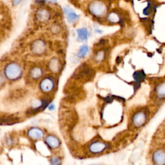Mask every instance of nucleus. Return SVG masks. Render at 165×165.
Returning <instances> with one entry per match:
<instances>
[{
    "mask_svg": "<svg viewBox=\"0 0 165 165\" xmlns=\"http://www.w3.org/2000/svg\"><path fill=\"white\" fill-rule=\"evenodd\" d=\"M22 0H12V4L14 6H17L21 3Z\"/></svg>",
    "mask_w": 165,
    "mask_h": 165,
    "instance_id": "nucleus-25",
    "label": "nucleus"
},
{
    "mask_svg": "<svg viewBox=\"0 0 165 165\" xmlns=\"http://www.w3.org/2000/svg\"><path fill=\"white\" fill-rule=\"evenodd\" d=\"M64 12L66 16L67 20H68L70 23H73L78 20L79 16L70 8H69V7H65Z\"/></svg>",
    "mask_w": 165,
    "mask_h": 165,
    "instance_id": "nucleus-11",
    "label": "nucleus"
},
{
    "mask_svg": "<svg viewBox=\"0 0 165 165\" xmlns=\"http://www.w3.org/2000/svg\"><path fill=\"white\" fill-rule=\"evenodd\" d=\"M36 16L37 19L40 22H46L50 18V12L46 9H40L37 11Z\"/></svg>",
    "mask_w": 165,
    "mask_h": 165,
    "instance_id": "nucleus-9",
    "label": "nucleus"
},
{
    "mask_svg": "<svg viewBox=\"0 0 165 165\" xmlns=\"http://www.w3.org/2000/svg\"><path fill=\"white\" fill-rule=\"evenodd\" d=\"M108 148V145L106 142L101 141H95L90 145L89 151L94 154H100L104 152Z\"/></svg>",
    "mask_w": 165,
    "mask_h": 165,
    "instance_id": "nucleus-5",
    "label": "nucleus"
},
{
    "mask_svg": "<svg viewBox=\"0 0 165 165\" xmlns=\"http://www.w3.org/2000/svg\"><path fill=\"white\" fill-rule=\"evenodd\" d=\"M50 31L53 34H57L60 32V27L57 24H54L50 27Z\"/></svg>",
    "mask_w": 165,
    "mask_h": 165,
    "instance_id": "nucleus-22",
    "label": "nucleus"
},
{
    "mask_svg": "<svg viewBox=\"0 0 165 165\" xmlns=\"http://www.w3.org/2000/svg\"><path fill=\"white\" fill-rule=\"evenodd\" d=\"M105 52L104 50H99L97 51L95 54L94 58L96 62H101L105 58Z\"/></svg>",
    "mask_w": 165,
    "mask_h": 165,
    "instance_id": "nucleus-20",
    "label": "nucleus"
},
{
    "mask_svg": "<svg viewBox=\"0 0 165 165\" xmlns=\"http://www.w3.org/2000/svg\"><path fill=\"white\" fill-rule=\"evenodd\" d=\"M147 121V115L144 111H139L135 114L132 119V123L134 127L140 128L143 126Z\"/></svg>",
    "mask_w": 165,
    "mask_h": 165,
    "instance_id": "nucleus-4",
    "label": "nucleus"
},
{
    "mask_svg": "<svg viewBox=\"0 0 165 165\" xmlns=\"http://www.w3.org/2000/svg\"><path fill=\"white\" fill-rule=\"evenodd\" d=\"M18 118L14 117L9 116L3 119H0V124L1 125H12L13 123H16L18 121Z\"/></svg>",
    "mask_w": 165,
    "mask_h": 165,
    "instance_id": "nucleus-18",
    "label": "nucleus"
},
{
    "mask_svg": "<svg viewBox=\"0 0 165 165\" xmlns=\"http://www.w3.org/2000/svg\"><path fill=\"white\" fill-rule=\"evenodd\" d=\"M22 69L17 63H10L5 69V75L10 80H16L22 75Z\"/></svg>",
    "mask_w": 165,
    "mask_h": 165,
    "instance_id": "nucleus-1",
    "label": "nucleus"
},
{
    "mask_svg": "<svg viewBox=\"0 0 165 165\" xmlns=\"http://www.w3.org/2000/svg\"><path fill=\"white\" fill-rule=\"evenodd\" d=\"M78 38L82 41H85L88 39V32L86 28H82L77 30Z\"/></svg>",
    "mask_w": 165,
    "mask_h": 165,
    "instance_id": "nucleus-17",
    "label": "nucleus"
},
{
    "mask_svg": "<svg viewBox=\"0 0 165 165\" xmlns=\"http://www.w3.org/2000/svg\"><path fill=\"white\" fill-rule=\"evenodd\" d=\"M54 80L50 77H47L41 81L40 83V89L43 92L48 93L54 89Z\"/></svg>",
    "mask_w": 165,
    "mask_h": 165,
    "instance_id": "nucleus-6",
    "label": "nucleus"
},
{
    "mask_svg": "<svg viewBox=\"0 0 165 165\" xmlns=\"http://www.w3.org/2000/svg\"><path fill=\"white\" fill-rule=\"evenodd\" d=\"M54 108H55V106L54 105V104H50V105H49V109L50 110H54Z\"/></svg>",
    "mask_w": 165,
    "mask_h": 165,
    "instance_id": "nucleus-26",
    "label": "nucleus"
},
{
    "mask_svg": "<svg viewBox=\"0 0 165 165\" xmlns=\"http://www.w3.org/2000/svg\"><path fill=\"white\" fill-rule=\"evenodd\" d=\"M74 78L81 81L91 80L94 76V71L86 65H83L74 72Z\"/></svg>",
    "mask_w": 165,
    "mask_h": 165,
    "instance_id": "nucleus-2",
    "label": "nucleus"
},
{
    "mask_svg": "<svg viewBox=\"0 0 165 165\" xmlns=\"http://www.w3.org/2000/svg\"><path fill=\"white\" fill-rule=\"evenodd\" d=\"M152 161L155 164H165V150L163 149H158L154 152Z\"/></svg>",
    "mask_w": 165,
    "mask_h": 165,
    "instance_id": "nucleus-7",
    "label": "nucleus"
},
{
    "mask_svg": "<svg viewBox=\"0 0 165 165\" xmlns=\"http://www.w3.org/2000/svg\"><path fill=\"white\" fill-rule=\"evenodd\" d=\"M43 75V70L40 67H35L30 72V76L34 79L40 78Z\"/></svg>",
    "mask_w": 165,
    "mask_h": 165,
    "instance_id": "nucleus-16",
    "label": "nucleus"
},
{
    "mask_svg": "<svg viewBox=\"0 0 165 165\" xmlns=\"http://www.w3.org/2000/svg\"><path fill=\"white\" fill-rule=\"evenodd\" d=\"M5 82V79L3 76V74L0 72V87L2 86L3 84Z\"/></svg>",
    "mask_w": 165,
    "mask_h": 165,
    "instance_id": "nucleus-24",
    "label": "nucleus"
},
{
    "mask_svg": "<svg viewBox=\"0 0 165 165\" xmlns=\"http://www.w3.org/2000/svg\"><path fill=\"white\" fill-rule=\"evenodd\" d=\"M46 50V45L42 40L35 41L32 45V51L36 55L43 54Z\"/></svg>",
    "mask_w": 165,
    "mask_h": 165,
    "instance_id": "nucleus-8",
    "label": "nucleus"
},
{
    "mask_svg": "<svg viewBox=\"0 0 165 165\" xmlns=\"http://www.w3.org/2000/svg\"><path fill=\"white\" fill-rule=\"evenodd\" d=\"M155 94L157 97L159 99L165 98V81L157 84L155 88Z\"/></svg>",
    "mask_w": 165,
    "mask_h": 165,
    "instance_id": "nucleus-13",
    "label": "nucleus"
},
{
    "mask_svg": "<svg viewBox=\"0 0 165 165\" xmlns=\"http://www.w3.org/2000/svg\"><path fill=\"white\" fill-rule=\"evenodd\" d=\"M107 21L110 23L116 24V23H121L123 21L120 15L116 12H110L107 16Z\"/></svg>",
    "mask_w": 165,
    "mask_h": 165,
    "instance_id": "nucleus-14",
    "label": "nucleus"
},
{
    "mask_svg": "<svg viewBox=\"0 0 165 165\" xmlns=\"http://www.w3.org/2000/svg\"><path fill=\"white\" fill-rule=\"evenodd\" d=\"M49 69L54 73H58L61 69V64L57 58H52L49 63Z\"/></svg>",
    "mask_w": 165,
    "mask_h": 165,
    "instance_id": "nucleus-15",
    "label": "nucleus"
},
{
    "mask_svg": "<svg viewBox=\"0 0 165 165\" xmlns=\"http://www.w3.org/2000/svg\"><path fill=\"white\" fill-rule=\"evenodd\" d=\"M145 78V74L142 71H137L133 74V79L136 82H141Z\"/></svg>",
    "mask_w": 165,
    "mask_h": 165,
    "instance_id": "nucleus-19",
    "label": "nucleus"
},
{
    "mask_svg": "<svg viewBox=\"0 0 165 165\" xmlns=\"http://www.w3.org/2000/svg\"><path fill=\"white\" fill-rule=\"evenodd\" d=\"M61 160L59 158V157H52L50 159V164H61Z\"/></svg>",
    "mask_w": 165,
    "mask_h": 165,
    "instance_id": "nucleus-23",
    "label": "nucleus"
},
{
    "mask_svg": "<svg viewBox=\"0 0 165 165\" xmlns=\"http://www.w3.org/2000/svg\"><path fill=\"white\" fill-rule=\"evenodd\" d=\"M88 10L93 16L101 18L106 14L107 8L104 3L100 1H94L89 5Z\"/></svg>",
    "mask_w": 165,
    "mask_h": 165,
    "instance_id": "nucleus-3",
    "label": "nucleus"
},
{
    "mask_svg": "<svg viewBox=\"0 0 165 165\" xmlns=\"http://www.w3.org/2000/svg\"><path fill=\"white\" fill-rule=\"evenodd\" d=\"M28 137L32 140H40L43 138V132L38 128H32L28 131Z\"/></svg>",
    "mask_w": 165,
    "mask_h": 165,
    "instance_id": "nucleus-10",
    "label": "nucleus"
},
{
    "mask_svg": "<svg viewBox=\"0 0 165 165\" xmlns=\"http://www.w3.org/2000/svg\"><path fill=\"white\" fill-rule=\"evenodd\" d=\"M45 143L52 149L57 148L60 146L59 139L52 135H50L45 138Z\"/></svg>",
    "mask_w": 165,
    "mask_h": 165,
    "instance_id": "nucleus-12",
    "label": "nucleus"
},
{
    "mask_svg": "<svg viewBox=\"0 0 165 165\" xmlns=\"http://www.w3.org/2000/svg\"><path fill=\"white\" fill-rule=\"evenodd\" d=\"M88 50H89V49H88L87 45H82L79 49L78 57H85L88 54Z\"/></svg>",
    "mask_w": 165,
    "mask_h": 165,
    "instance_id": "nucleus-21",
    "label": "nucleus"
}]
</instances>
